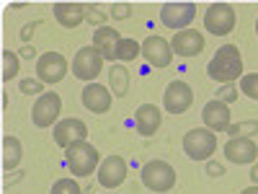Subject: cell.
Returning a JSON list of instances; mask_svg holds the SVG:
<instances>
[{
  "mask_svg": "<svg viewBox=\"0 0 258 194\" xmlns=\"http://www.w3.org/2000/svg\"><path fill=\"white\" fill-rule=\"evenodd\" d=\"M207 75L217 83H232L243 75V57H240V50L235 44H225L217 50L207 65Z\"/></svg>",
  "mask_w": 258,
  "mask_h": 194,
  "instance_id": "cell-1",
  "label": "cell"
},
{
  "mask_svg": "<svg viewBox=\"0 0 258 194\" xmlns=\"http://www.w3.org/2000/svg\"><path fill=\"white\" fill-rule=\"evenodd\" d=\"M64 163H68L73 176H91L101 166V156H98L96 145H91L88 140H80L64 150Z\"/></svg>",
  "mask_w": 258,
  "mask_h": 194,
  "instance_id": "cell-2",
  "label": "cell"
},
{
  "mask_svg": "<svg viewBox=\"0 0 258 194\" xmlns=\"http://www.w3.org/2000/svg\"><path fill=\"white\" fill-rule=\"evenodd\" d=\"M217 150V135L207 127H194L183 135V153L191 161H209Z\"/></svg>",
  "mask_w": 258,
  "mask_h": 194,
  "instance_id": "cell-3",
  "label": "cell"
},
{
  "mask_svg": "<svg viewBox=\"0 0 258 194\" xmlns=\"http://www.w3.org/2000/svg\"><path fill=\"white\" fill-rule=\"evenodd\" d=\"M142 184L150 189V191H158V194H165L176 186V168L165 163V161H147L142 166Z\"/></svg>",
  "mask_w": 258,
  "mask_h": 194,
  "instance_id": "cell-4",
  "label": "cell"
},
{
  "mask_svg": "<svg viewBox=\"0 0 258 194\" xmlns=\"http://www.w3.org/2000/svg\"><path fill=\"white\" fill-rule=\"evenodd\" d=\"M103 70V55L91 44V47H80L73 57V75L85 80V83H96V78Z\"/></svg>",
  "mask_w": 258,
  "mask_h": 194,
  "instance_id": "cell-5",
  "label": "cell"
},
{
  "mask_svg": "<svg viewBox=\"0 0 258 194\" xmlns=\"http://www.w3.org/2000/svg\"><path fill=\"white\" fill-rule=\"evenodd\" d=\"M238 24V13L230 3H212L204 13V29L214 36H225Z\"/></svg>",
  "mask_w": 258,
  "mask_h": 194,
  "instance_id": "cell-6",
  "label": "cell"
},
{
  "mask_svg": "<svg viewBox=\"0 0 258 194\" xmlns=\"http://www.w3.org/2000/svg\"><path fill=\"white\" fill-rule=\"evenodd\" d=\"M59 112H62V99L59 93L54 91H47V93H41L34 106H31V122L36 127H52L59 122Z\"/></svg>",
  "mask_w": 258,
  "mask_h": 194,
  "instance_id": "cell-7",
  "label": "cell"
},
{
  "mask_svg": "<svg viewBox=\"0 0 258 194\" xmlns=\"http://www.w3.org/2000/svg\"><path fill=\"white\" fill-rule=\"evenodd\" d=\"M68 75V60L59 52H44L36 60V80L44 85H54Z\"/></svg>",
  "mask_w": 258,
  "mask_h": 194,
  "instance_id": "cell-8",
  "label": "cell"
},
{
  "mask_svg": "<svg viewBox=\"0 0 258 194\" xmlns=\"http://www.w3.org/2000/svg\"><path fill=\"white\" fill-rule=\"evenodd\" d=\"M194 104V91L186 80H170L168 88L163 93V106L170 114H183L188 112V106Z\"/></svg>",
  "mask_w": 258,
  "mask_h": 194,
  "instance_id": "cell-9",
  "label": "cell"
},
{
  "mask_svg": "<svg viewBox=\"0 0 258 194\" xmlns=\"http://www.w3.org/2000/svg\"><path fill=\"white\" fill-rule=\"evenodd\" d=\"M142 57L147 60L150 68H168L173 62V50H170V41L163 36L150 34L142 41Z\"/></svg>",
  "mask_w": 258,
  "mask_h": 194,
  "instance_id": "cell-10",
  "label": "cell"
},
{
  "mask_svg": "<svg viewBox=\"0 0 258 194\" xmlns=\"http://www.w3.org/2000/svg\"><path fill=\"white\" fill-rule=\"evenodd\" d=\"M52 132H54V142H57L59 148L68 150L70 145H75V142H80V140L88 137V127H85L83 119L70 117V119H59V122L54 124Z\"/></svg>",
  "mask_w": 258,
  "mask_h": 194,
  "instance_id": "cell-11",
  "label": "cell"
},
{
  "mask_svg": "<svg viewBox=\"0 0 258 194\" xmlns=\"http://www.w3.org/2000/svg\"><path fill=\"white\" fill-rule=\"evenodd\" d=\"M194 16H197V6L194 3H165L163 8H160V21H163V26H168V29H178V31H183L191 21H194Z\"/></svg>",
  "mask_w": 258,
  "mask_h": 194,
  "instance_id": "cell-12",
  "label": "cell"
},
{
  "mask_svg": "<svg viewBox=\"0 0 258 194\" xmlns=\"http://www.w3.org/2000/svg\"><path fill=\"white\" fill-rule=\"evenodd\" d=\"M126 179V161L121 156H109L98 166V184L103 189H116Z\"/></svg>",
  "mask_w": 258,
  "mask_h": 194,
  "instance_id": "cell-13",
  "label": "cell"
},
{
  "mask_svg": "<svg viewBox=\"0 0 258 194\" xmlns=\"http://www.w3.org/2000/svg\"><path fill=\"white\" fill-rule=\"evenodd\" d=\"M80 99H83V106H85L88 112H93V114H106V112L111 109L114 93L106 88V85H101V83H88V85L83 88Z\"/></svg>",
  "mask_w": 258,
  "mask_h": 194,
  "instance_id": "cell-14",
  "label": "cell"
},
{
  "mask_svg": "<svg viewBox=\"0 0 258 194\" xmlns=\"http://www.w3.org/2000/svg\"><path fill=\"white\" fill-rule=\"evenodd\" d=\"M170 50H173V55H178V57H197L204 50V36L197 29L176 31V36L170 39Z\"/></svg>",
  "mask_w": 258,
  "mask_h": 194,
  "instance_id": "cell-15",
  "label": "cell"
},
{
  "mask_svg": "<svg viewBox=\"0 0 258 194\" xmlns=\"http://www.w3.org/2000/svg\"><path fill=\"white\" fill-rule=\"evenodd\" d=\"M225 156L227 161L238 163V166H245V163H253L258 158V145L250 140V137H230L225 142Z\"/></svg>",
  "mask_w": 258,
  "mask_h": 194,
  "instance_id": "cell-16",
  "label": "cell"
},
{
  "mask_svg": "<svg viewBox=\"0 0 258 194\" xmlns=\"http://www.w3.org/2000/svg\"><path fill=\"white\" fill-rule=\"evenodd\" d=\"M202 119L204 127L212 129V132H227L230 127V106L220 99H212L204 109H202Z\"/></svg>",
  "mask_w": 258,
  "mask_h": 194,
  "instance_id": "cell-17",
  "label": "cell"
},
{
  "mask_svg": "<svg viewBox=\"0 0 258 194\" xmlns=\"http://www.w3.org/2000/svg\"><path fill=\"white\" fill-rule=\"evenodd\" d=\"M160 122H163V114L155 104H142L137 106V112H135V127H137V132L145 135V137H153L158 129H160Z\"/></svg>",
  "mask_w": 258,
  "mask_h": 194,
  "instance_id": "cell-18",
  "label": "cell"
},
{
  "mask_svg": "<svg viewBox=\"0 0 258 194\" xmlns=\"http://www.w3.org/2000/svg\"><path fill=\"white\" fill-rule=\"evenodd\" d=\"M121 41V34L119 29H111V26H98L96 34H93V47L103 55V60H116V44Z\"/></svg>",
  "mask_w": 258,
  "mask_h": 194,
  "instance_id": "cell-19",
  "label": "cell"
},
{
  "mask_svg": "<svg viewBox=\"0 0 258 194\" xmlns=\"http://www.w3.org/2000/svg\"><path fill=\"white\" fill-rule=\"evenodd\" d=\"M57 24H62L64 29H78L85 21V6L83 3H54L52 6Z\"/></svg>",
  "mask_w": 258,
  "mask_h": 194,
  "instance_id": "cell-20",
  "label": "cell"
},
{
  "mask_svg": "<svg viewBox=\"0 0 258 194\" xmlns=\"http://www.w3.org/2000/svg\"><path fill=\"white\" fill-rule=\"evenodd\" d=\"M129 70L124 68L121 62H114L111 65V70H109V85H111V93L114 99H124L129 93Z\"/></svg>",
  "mask_w": 258,
  "mask_h": 194,
  "instance_id": "cell-21",
  "label": "cell"
},
{
  "mask_svg": "<svg viewBox=\"0 0 258 194\" xmlns=\"http://www.w3.org/2000/svg\"><path fill=\"white\" fill-rule=\"evenodd\" d=\"M21 158H24V148H21V140L13 137V135H6L3 137V171H11L21 163Z\"/></svg>",
  "mask_w": 258,
  "mask_h": 194,
  "instance_id": "cell-22",
  "label": "cell"
},
{
  "mask_svg": "<svg viewBox=\"0 0 258 194\" xmlns=\"http://www.w3.org/2000/svg\"><path fill=\"white\" fill-rule=\"evenodd\" d=\"M140 55H142V44H140V41L121 36V41L116 44V55H114V57H116L119 62H129V60H137Z\"/></svg>",
  "mask_w": 258,
  "mask_h": 194,
  "instance_id": "cell-23",
  "label": "cell"
},
{
  "mask_svg": "<svg viewBox=\"0 0 258 194\" xmlns=\"http://www.w3.org/2000/svg\"><path fill=\"white\" fill-rule=\"evenodd\" d=\"M258 132V122L250 119V122H238V124H230L227 127V135L230 137H248V135H255Z\"/></svg>",
  "mask_w": 258,
  "mask_h": 194,
  "instance_id": "cell-24",
  "label": "cell"
},
{
  "mask_svg": "<svg viewBox=\"0 0 258 194\" xmlns=\"http://www.w3.org/2000/svg\"><path fill=\"white\" fill-rule=\"evenodd\" d=\"M18 75V55L3 50V80H13Z\"/></svg>",
  "mask_w": 258,
  "mask_h": 194,
  "instance_id": "cell-25",
  "label": "cell"
},
{
  "mask_svg": "<svg viewBox=\"0 0 258 194\" xmlns=\"http://www.w3.org/2000/svg\"><path fill=\"white\" fill-rule=\"evenodd\" d=\"M240 91H243L248 99L258 101V73H248V75L240 78Z\"/></svg>",
  "mask_w": 258,
  "mask_h": 194,
  "instance_id": "cell-26",
  "label": "cell"
},
{
  "mask_svg": "<svg viewBox=\"0 0 258 194\" xmlns=\"http://www.w3.org/2000/svg\"><path fill=\"white\" fill-rule=\"evenodd\" d=\"M49 194H80V184L75 179H57Z\"/></svg>",
  "mask_w": 258,
  "mask_h": 194,
  "instance_id": "cell-27",
  "label": "cell"
},
{
  "mask_svg": "<svg viewBox=\"0 0 258 194\" xmlns=\"http://www.w3.org/2000/svg\"><path fill=\"white\" fill-rule=\"evenodd\" d=\"M21 91H24L26 96H36V93L44 91V83H41V80H31V78H26V80H21Z\"/></svg>",
  "mask_w": 258,
  "mask_h": 194,
  "instance_id": "cell-28",
  "label": "cell"
},
{
  "mask_svg": "<svg viewBox=\"0 0 258 194\" xmlns=\"http://www.w3.org/2000/svg\"><path fill=\"white\" fill-rule=\"evenodd\" d=\"M217 99H220V101H225V104H230V101H235V99H238V88H232V85L227 83L225 88L217 93Z\"/></svg>",
  "mask_w": 258,
  "mask_h": 194,
  "instance_id": "cell-29",
  "label": "cell"
},
{
  "mask_svg": "<svg viewBox=\"0 0 258 194\" xmlns=\"http://www.w3.org/2000/svg\"><path fill=\"white\" fill-rule=\"evenodd\" d=\"M85 18H88L91 21V24H93V21H96V24H103V13L101 11H96V6H85Z\"/></svg>",
  "mask_w": 258,
  "mask_h": 194,
  "instance_id": "cell-30",
  "label": "cell"
},
{
  "mask_svg": "<svg viewBox=\"0 0 258 194\" xmlns=\"http://www.w3.org/2000/svg\"><path fill=\"white\" fill-rule=\"evenodd\" d=\"M129 13H132V6H126V3L114 6V18H129Z\"/></svg>",
  "mask_w": 258,
  "mask_h": 194,
  "instance_id": "cell-31",
  "label": "cell"
},
{
  "mask_svg": "<svg viewBox=\"0 0 258 194\" xmlns=\"http://www.w3.org/2000/svg\"><path fill=\"white\" fill-rule=\"evenodd\" d=\"M225 174V168L220 163H209V176H222Z\"/></svg>",
  "mask_w": 258,
  "mask_h": 194,
  "instance_id": "cell-32",
  "label": "cell"
},
{
  "mask_svg": "<svg viewBox=\"0 0 258 194\" xmlns=\"http://www.w3.org/2000/svg\"><path fill=\"white\" fill-rule=\"evenodd\" d=\"M34 26H36V24H29V26H24V31H21V36H24V39H29V36L34 34Z\"/></svg>",
  "mask_w": 258,
  "mask_h": 194,
  "instance_id": "cell-33",
  "label": "cell"
},
{
  "mask_svg": "<svg viewBox=\"0 0 258 194\" xmlns=\"http://www.w3.org/2000/svg\"><path fill=\"white\" fill-rule=\"evenodd\" d=\"M34 55H36V50L26 44V47H24V57H34Z\"/></svg>",
  "mask_w": 258,
  "mask_h": 194,
  "instance_id": "cell-34",
  "label": "cell"
},
{
  "mask_svg": "<svg viewBox=\"0 0 258 194\" xmlns=\"http://www.w3.org/2000/svg\"><path fill=\"white\" fill-rule=\"evenodd\" d=\"M240 194H258V184H253V186H248V189H243Z\"/></svg>",
  "mask_w": 258,
  "mask_h": 194,
  "instance_id": "cell-35",
  "label": "cell"
},
{
  "mask_svg": "<svg viewBox=\"0 0 258 194\" xmlns=\"http://www.w3.org/2000/svg\"><path fill=\"white\" fill-rule=\"evenodd\" d=\"M250 179H253V184H258V163H255L253 171H250Z\"/></svg>",
  "mask_w": 258,
  "mask_h": 194,
  "instance_id": "cell-36",
  "label": "cell"
},
{
  "mask_svg": "<svg viewBox=\"0 0 258 194\" xmlns=\"http://www.w3.org/2000/svg\"><path fill=\"white\" fill-rule=\"evenodd\" d=\"M255 34H258V21H255Z\"/></svg>",
  "mask_w": 258,
  "mask_h": 194,
  "instance_id": "cell-37",
  "label": "cell"
}]
</instances>
